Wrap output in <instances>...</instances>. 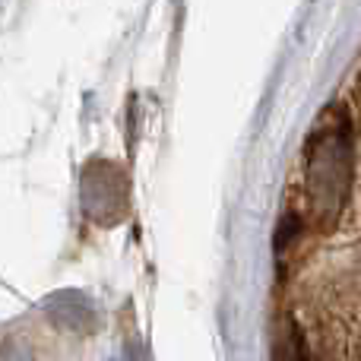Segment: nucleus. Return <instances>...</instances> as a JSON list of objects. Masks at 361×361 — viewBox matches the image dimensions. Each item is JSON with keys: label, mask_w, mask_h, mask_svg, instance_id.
Wrapping results in <instances>:
<instances>
[{"label": "nucleus", "mask_w": 361, "mask_h": 361, "mask_svg": "<svg viewBox=\"0 0 361 361\" xmlns=\"http://www.w3.org/2000/svg\"><path fill=\"white\" fill-rule=\"evenodd\" d=\"M44 317L67 333H89L95 326V307L82 292H54L44 301Z\"/></svg>", "instance_id": "obj_3"}, {"label": "nucleus", "mask_w": 361, "mask_h": 361, "mask_svg": "<svg viewBox=\"0 0 361 361\" xmlns=\"http://www.w3.org/2000/svg\"><path fill=\"white\" fill-rule=\"evenodd\" d=\"M349 133L343 121L326 118L307 146V200L317 222L333 225L349 193Z\"/></svg>", "instance_id": "obj_1"}, {"label": "nucleus", "mask_w": 361, "mask_h": 361, "mask_svg": "<svg viewBox=\"0 0 361 361\" xmlns=\"http://www.w3.org/2000/svg\"><path fill=\"white\" fill-rule=\"evenodd\" d=\"M82 206L86 216L102 225H114L127 212V180L121 169L108 162H95L82 175Z\"/></svg>", "instance_id": "obj_2"}, {"label": "nucleus", "mask_w": 361, "mask_h": 361, "mask_svg": "<svg viewBox=\"0 0 361 361\" xmlns=\"http://www.w3.org/2000/svg\"><path fill=\"white\" fill-rule=\"evenodd\" d=\"M0 361H35V355H32V349L23 339L6 336L0 339Z\"/></svg>", "instance_id": "obj_4"}]
</instances>
